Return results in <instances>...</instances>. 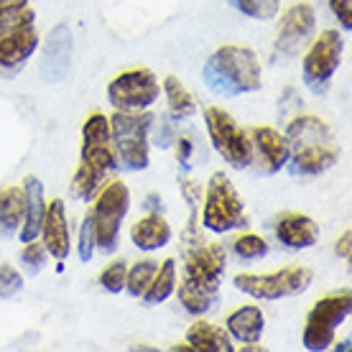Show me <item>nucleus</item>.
<instances>
[{
	"label": "nucleus",
	"mask_w": 352,
	"mask_h": 352,
	"mask_svg": "<svg viewBox=\"0 0 352 352\" xmlns=\"http://www.w3.org/2000/svg\"><path fill=\"white\" fill-rule=\"evenodd\" d=\"M289 171L299 176H317L332 168L340 159V143L332 125L317 115H296L286 128Z\"/></svg>",
	"instance_id": "f257e3e1"
},
{
	"label": "nucleus",
	"mask_w": 352,
	"mask_h": 352,
	"mask_svg": "<svg viewBox=\"0 0 352 352\" xmlns=\"http://www.w3.org/2000/svg\"><path fill=\"white\" fill-rule=\"evenodd\" d=\"M204 85L220 97H238L263 87V67L250 46H220L202 67Z\"/></svg>",
	"instance_id": "f03ea898"
},
{
	"label": "nucleus",
	"mask_w": 352,
	"mask_h": 352,
	"mask_svg": "<svg viewBox=\"0 0 352 352\" xmlns=\"http://www.w3.org/2000/svg\"><path fill=\"white\" fill-rule=\"evenodd\" d=\"M153 113L148 110H115L110 118L113 148L118 166L125 171H143L148 166V135L153 128Z\"/></svg>",
	"instance_id": "7ed1b4c3"
},
{
	"label": "nucleus",
	"mask_w": 352,
	"mask_h": 352,
	"mask_svg": "<svg viewBox=\"0 0 352 352\" xmlns=\"http://www.w3.org/2000/svg\"><path fill=\"white\" fill-rule=\"evenodd\" d=\"M92 199H95V207L89 212V217L95 225V243L102 253H113L120 238V225L131 210V189L125 182L113 179L102 189H97V197Z\"/></svg>",
	"instance_id": "20e7f679"
},
{
	"label": "nucleus",
	"mask_w": 352,
	"mask_h": 352,
	"mask_svg": "<svg viewBox=\"0 0 352 352\" xmlns=\"http://www.w3.org/2000/svg\"><path fill=\"white\" fill-rule=\"evenodd\" d=\"M311 281H314V271L307 265H286L273 273H238L232 278L235 289L261 301H278L304 294Z\"/></svg>",
	"instance_id": "39448f33"
},
{
	"label": "nucleus",
	"mask_w": 352,
	"mask_h": 352,
	"mask_svg": "<svg viewBox=\"0 0 352 352\" xmlns=\"http://www.w3.org/2000/svg\"><path fill=\"white\" fill-rule=\"evenodd\" d=\"M204 212H202V225L210 232H230V230L245 225V202L238 194L235 184L228 179V174H212L204 189Z\"/></svg>",
	"instance_id": "423d86ee"
},
{
	"label": "nucleus",
	"mask_w": 352,
	"mask_h": 352,
	"mask_svg": "<svg viewBox=\"0 0 352 352\" xmlns=\"http://www.w3.org/2000/svg\"><path fill=\"white\" fill-rule=\"evenodd\" d=\"M352 311V294L350 289H340L335 294H327L309 309L307 322H304V335L301 342L311 352L327 350L335 340L337 327L350 317Z\"/></svg>",
	"instance_id": "0eeeda50"
},
{
	"label": "nucleus",
	"mask_w": 352,
	"mask_h": 352,
	"mask_svg": "<svg viewBox=\"0 0 352 352\" xmlns=\"http://www.w3.org/2000/svg\"><path fill=\"white\" fill-rule=\"evenodd\" d=\"M344 54V38L340 31L335 28H327L311 41V46L304 54V62H301V77L314 95H324L335 72L340 69Z\"/></svg>",
	"instance_id": "6e6552de"
},
{
	"label": "nucleus",
	"mask_w": 352,
	"mask_h": 352,
	"mask_svg": "<svg viewBox=\"0 0 352 352\" xmlns=\"http://www.w3.org/2000/svg\"><path fill=\"white\" fill-rule=\"evenodd\" d=\"M204 125H207L214 151L228 161L230 166L243 171L253 164V143L228 110H222L217 105L207 107L204 110Z\"/></svg>",
	"instance_id": "1a4fd4ad"
},
{
	"label": "nucleus",
	"mask_w": 352,
	"mask_h": 352,
	"mask_svg": "<svg viewBox=\"0 0 352 352\" xmlns=\"http://www.w3.org/2000/svg\"><path fill=\"white\" fill-rule=\"evenodd\" d=\"M161 97L159 77L146 67L125 69L107 85V100L115 110H146Z\"/></svg>",
	"instance_id": "9d476101"
},
{
	"label": "nucleus",
	"mask_w": 352,
	"mask_h": 352,
	"mask_svg": "<svg viewBox=\"0 0 352 352\" xmlns=\"http://www.w3.org/2000/svg\"><path fill=\"white\" fill-rule=\"evenodd\" d=\"M317 28V13L311 8V3H294L286 8L281 23H278V34H276V44H273V59H291L301 52V46L307 44L314 36Z\"/></svg>",
	"instance_id": "9b49d317"
},
{
	"label": "nucleus",
	"mask_w": 352,
	"mask_h": 352,
	"mask_svg": "<svg viewBox=\"0 0 352 352\" xmlns=\"http://www.w3.org/2000/svg\"><path fill=\"white\" fill-rule=\"evenodd\" d=\"M184 273L182 278L192 283H199L210 291H220V278L225 273V261H228V253L220 243H197V245L186 248L184 250Z\"/></svg>",
	"instance_id": "f8f14e48"
},
{
	"label": "nucleus",
	"mask_w": 352,
	"mask_h": 352,
	"mask_svg": "<svg viewBox=\"0 0 352 352\" xmlns=\"http://www.w3.org/2000/svg\"><path fill=\"white\" fill-rule=\"evenodd\" d=\"M72 56H74V36L67 23H59L49 31L44 38L41 59H38V74L41 80L54 85L62 82L72 69Z\"/></svg>",
	"instance_id": "ddd939ff"
},
{
	"label": "nucleus",
	"mask_w": 352,
	"mask_h": 352,
	"mask_svg": "<svg viewBox=\"0 0 352 352\" xmlns=\"http://www.w3.org/2000/svg\"><path fill=\"white\" fill-rule=\"evenodd\" d=\"M36 49H38L36 23H28V26L13 28L8 34H3L0 36V74L13 77L16 72L26 67V62L34 56Z\"/></svg>",
	"instance_id": "4468645a"
},
{
	"label": "nucleus",
	"mask_w": 352,
	"mask_h": 352,
	"mask_svg": "<svg viewBox=\"0 0 352 352\" xmlns=\"http://www.w3.org/2000/svg\"><path fill=\"white\" fill-rule=\"evenodd\" d=\"M41 243L49 250V256L54 261L64 263L72 250V238H69V225H67V207L56 197L52 202H46V214L44 225H41Z\"/></svg>",
	"instance_id": "2eb2a0df"
},
{
	"label": "nucleus",
	"mask_w": 352,
	"mask_h": 352,
	"mask_svg": "<svg viewBox=\"0 0 352 352\" xmlns=\"http://www.w3.org/2000/svg\"><path fill=\"white\" fill-rule=\"evenodd\" d=\"M250 143H253V156L258 153L263 174H276V171H281L286 166V161H289V141H286L283 133H278L271 125H256L250 131Z\"/></svg>",
	"instance_id": "dca6fc26"
},
{
	"label": "nucleus",
	"mask_w": 352,
	"mask_h": 352,
	"mask_svg": "<svg viewBox=\"0 0 352 352\" xmlns=\"http://www.w3.org/2000/svg\"><path fill=\"white\" fill-rule=\"evenodd\" d=\"M276 238L294 250L314 248L319 243V225L304 212H283L276 222Z\"/></svg>",
	"instance_id": "f3484780"
},
{
	"label": "nucleus",
	"mask_w": 352,
	"mask_h": 352,
	"mask_svg": "<svg viewBox=\"0 0 352 352\" xmlns=\"http://www.w3.org/2000/svg\"><path fill=\"white\" fill-rule=\"evenodd\" d=\"M225 329L232 340L238 342H261L265 329V317L263 309L256 307V304H248V307H240L235 311H230L228 319H225Z\"/></svg>",
	"instance_id": "a211bd4d"
},
{
	"label": "nucleus",
	"mask_w": 352,
	"mask_h": 352,
	"mask_svg": "<svg viewBox=\"0 0 352 352\" xmlns=\"http://www.w3.org/2000/svg\"><path fill=\"white\" fill-rule=\"evenodd\" d=\"M23 192H26V217L21 225V243L36 240L44 225L46 214V197H44V184L36 176H26L23 179Z\"/></svg>",
	"instance_id": "6ab92c4d"
},
{
	"label": "nucleus",
	"mask_w": 352,
	"mask_h": 352,
	"mask_svg": "<svg viewBox=\"0 0 352 352\" xmlns=\"http://www.w3.org/2000/svg\"><path fill=\"white\" fill-rule=\"evenodd\" d=\"M131 240L138 250H146V253L159 250L171 240V225L161 212H151L131 228Z\"/></svg>",
	"instance_id": "aec40b11"
},
{
	"label": "nucleus",
	"mask_w": 352,
	"mask_h": 352,
	"mask_svg": "<svg viewBox=\"0 0 352 352\" xmlns=\"http://www.w3.org/2000/svg\"><path fill=\"white\" fill-rule=\"evenodd\" d=\"M186 342L192 344L194 352H232V337L228 335V329L212 324V322H194L186 329Z\"/></svg>",
	"instance_id": "412c9836"
},
{
	"label": "nucleus",
	"mask_w": 352,
	"mask_h": 352,
	"mask_svg": "<svg viewBox=\"0 0 352 352\" xmlns=\"http://www.w3.org/2000/svg\"><path fill=\"white\" fill-rule=\"evenodd\" d=\"M26 217V192L23 186H3L0 189V228L3 232H16Z\"/></svg>",
	"instance_id": "4be33fe9"
},
{
	"label": "nucleus",
	"mask_w": 352,
	"mask_h": 352,
	"mask_svg": "<svg viewBox=\"0 0 352 352\" xmlns=\"http://www.w3.org/2000/svg\"><path fill=\"white\" fill-rule=\"evenodd\" d=\"M176 294H179V304L194 314V317H202L207 314L214 304H217V296H220V291H210L199 286V283H192L182 278V283L176 281Z\"/></svg>",
	"instance_id": "5701e85b"
},
{
	"label": "nucleus",
	"mask_w": 352,
	"mask_h": 352,
	"mask_svg": "<svg viewBox=\"0 0 352 352\" xmlns=\"http://www.w3.org/2000/svg\"><path fill=\"white\" fill-rule=\"evenodd\" d=\"M176 261L174 258H166L164 263H159V268H156V273H153V281L148 283V289H146V294H143L141 299L146 301V304H164V301L171 296L176 291Z\"/></svg>",
	"instance_id": "b1692460"
},
{
	"label": "nucleus",
	"mask_w": 352,
	"mask_h": 352,
	"mask_svg": "<svg viewBox=\"0 0 352 352\" xmlns=\"http://www.w3.org/2000/svg\"><path fill=\"white\" fill-rule=\"evenodd\" d=\"M161 87H164V95H166L168 113L174 118H194L197 115V100H194V95L186 89V85L179 77L168 74Z\"/></svg>",
	"instance_id": "393cba45"
},
{
	"label": "nucleus",
	"mask_w": 352,
	"mask_h": 352,
	"mask_svg": "<svg viewBox=\"0 0 352 352\" xmlns=\"http://www.w3.org/2000/svg\"><path fill=\"white\" fill-rule=\"evenodd\" d=\"M102 176H105V171H100L97 166H92L89 161H80V166H77V171L72 176V184H69L72 194H74L80 202H89L97 194L100 184H102Z\"/></svg>",
	"instance_id": "a878e982"
},
{
	"label": "nucleus",
	"mask_w": 352,
	"mask_h": 352,
	"mask_svg": "<svg viewBox=\"0 0 352 352\" xmlns=\"http://www.w3.org/2000/svg\"><path fill=\"white\" fill-rule=\"evenodd\" d=\"M159 268V261H153V258H146V261H138V263L128 268V276H125V289L133 299H141L146 289H148V283L153 281V273Z\"/></svg>",
	"instance_id": "bb28decb"
},
{
	"label": "nucleus",
	"mask_w": 352,
	"mask_h": 352,
	"mask_svg": "<svg viewBox=\"0 0 352 352\" xmlns=\"http://www.w3.org/2000/svg\"><path fill=\"white\" fill-rule=\"evenodd\" d=\"M228 3L253 21H271L281 10V0H228Z\"/></svg>",
	"instance_id": "cd10ccee"
},
{
	"label": "nucleus",
	"mask_w": 352,
	"mask_h": 352,
	"mask_svg": "<svg viewBox=\"0 0 352 352\" xmlns=\"http://www.w3.org/2000/svg\"><path fill=\"white\" fill-rule=\"evenodd\" d=\"M113 133H110V118L102 113L87 115V120L82 125V143H110Z\"/></svg>",
	"instance_id": "c85d7f7f"
},
{
	"label": "nucleus",
	"mask_w": 352,
	"mask_h": 352,
	"mask_svg": "<svg viewBox=\"0 0 352 352\" xmlns=\"http://www.w3.org/2000/svg\"><path fill=\"white\" fill-rule=\"evenodd\" d=\"M232 250L238 253V258L258 261V258L268 256V240L256 235V232H245V235H240V238L232 240Z\"/></svg>",
	"instance_id": "c756f323"
},
{
	"label": "nucleus",
	"mask_w": 352,
	"mask_h": 352,
	"mask_svg": "<svg viewBox=\"0 0 352 352\" xmlns=\"http://www.w3.org/2000/svg\"><path fill=\"white\" fill-rule=\"evenodd\" d=\"M125 276H128V263L123 258L105 265V271L100 273V286L110 294H120L125 289Z\"/></svg>",
	"instance_id": "7c9ffc66"
},
{
	"label": "nucleus",
	"mask_w": 352,
	"mask_h": 352,
	"mask_svg": "<svg viewBox=\"0 0 352 352\" xmlns=\"http://www.w3.org/2000/svg\"><path fill=\"white\" fill-rule=\"evenodd\" d=\"M95 225H92V217H85L80 225V238H77V253H80L82 263H89L92 256H95Z\"/></svg>",
	"instance_id": "2f4dec72"
},
{
	"label": "nucleus",
	"mask_w": 352,
	"mask_h": 352,
	"mask_svg": "<svg viewBox=\"0 0 352 352\" xmlns=\"http://www.w3.org/2000/svg\"><path fill=\"white\" fill-rule=\"evenodd\" d=\"M46 258H49V250L44 248V243H38V238L28 240L26 245H23V250H21V261L26 263L28 271H34V273L44 268Z\"/></svg>",
	"instance_id": "473e14b6"
},
{
	"label": "nucleus",
	"mask_w": 352,
	"mask_h": 352,
	"mask_svg": "<svg viewBox=\"0 0 352 352\" xmlns=\"http://www.w3.org/2000/svg\"><path fill=\"white\" fill-rule=\"evenodd\" d=\"M23 289V276L10 263L0 265V299H10Z\"/></svg>",
	"instance_id": "72a5a7b5"
},
{
	"label": "nucleus",
	"mask_w": 352,
	"mask_h": 352,
	"mask_svg": "<svg viewBox=\"0 0 352 352\" xmlns=\"http://www.w3.org/2000/svg\"><path fill=\"white\" fill-rule=\"evenodd\" d=\"M28 23H36V13L31 8H21V10H10V13H0V36L13 31V28L28 26Z\"/></svg>",
	"instance_id": "f704fd0d"
},
{
	"label": "nucleus",
	"mask_w": 352,
	"mask_h": 352,
	"mask_svg": "<svg viewBox=\"0 0 352 352\" xmlns=\"http://www.w3.org/2000/svg\"><path fill=\"white\" fill-rule=\"evenodd\" d=\"M182 197L189 202L192 210H197V204L202 202V197H204L202 184H199L197 179H182Z\"/></svg>",
	"instance_id": "c9c22d12"
},
{
	"label": "nucleus",
	"mask_w": 352,
	"mask_h": 352,
	"mask_svg": "<svg viewBox=\"0 0 352 352\" xmlns=\"http://www.w3.org/2000/svg\"><path fill=\"white\" fill-rule=\"evenodd\" d=\"M329 8L335 13V18L344 26V31L352 28V0H329Z\"/></svg>",
	"instance_id": "e433bc0d"
},
{
	"label": "nucleus",
	"mask_w": 352,
	"mask_h": 352,
	"mask_svg": "<svg viewBox=\"0 0 352 352\" xmlns=\"http://www.w3.org/2000/svg\"><path fill=\"white\" fill-rule=\"evenodd\" d=\"M174 141H176L174 120H161L159 135H156V146H159V148H168V146H171Z\"/></svg>",
	"instance_id": "4c0bfd02"
},
{
	"label": "nucleus",
	"mask_w": 352,
	"mask_h": 352,
	"mask_svg": "<svg viewBox=\"0 0 352 352\" xmlns=\"http://www.w3.org/2000/svg\"><path fill=\"white\" fill-rule=\"evenodd\" d=\"M192 151H194V143L189 135H179V138H176V156H179V161H182L184 166L189 164V159H192Z\"/></svg>",
	"instance_id": "58836bf2"
},
{
	"label": "nucleus",
	"mask_w": 352,
	"mask_h": 352,
	"mask_svg": "<svg viewBox=\"0 0 352 352\" xmlns=\"http://www.w3.org/2000/svg\"><path fill=\"white\" fill-rule=\"evenodd\" d=\"M350 240H352V232H350V230H344L342 235L337 238V243H335V253L340 258H344V261H350Z\"/></svg>",
	"instance_id": "ea45409f"
},
{
	"label": "nucleus",
	"mask_w": 352,
	"mask_h": 352,
	"mask_svg": "<svg viewBox=\"0 0 352 352\" xmlns=\"http://www.w3.org/2000/svg\"><path fill=\"white\" fill-rule=\"evenodd\" d=\"M28 0H0V13H10V10L26 8Z\"/></svg>",
	"instance_id": "a19ab883"
},
{
	"label": "nucleus",
	"mask_w": 352,
	"mask_h": 352,
	"mask_svg": "<svg viewBox=\"0 0 352 352\" xmlns=\"http://www.w3.org/2000/svg\"><path fill=\"white\" fill-rule=\"evenodd\" d=\"M146 207H148L151 212H159V207H161L159 194H148V202H146Z\"/></svg>",
	"instance_id": "79ce46f5"
},
{
	"label": "nucleus",
	"mask_w": 352,
	"mask_h": 352,
	"mask_svg": "<svg viewBox=\"0 0 352 352\" xmlns=\"http://www.w3.org/2000/svg\"><path fill=\"white\" fill-rule=\"evenodd\" d=\"M337 350H350V340H344V342L337 344Z\"/></svg>",
	"instance_id": "37998d69"
}]
</instances>
